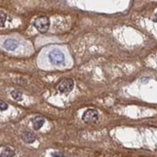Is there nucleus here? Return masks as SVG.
Segmentation results:
<instances>
[{
  "mask_svg": "<svg viewBox=\"0 0 157 157\" xmlns=\"http://www.w3.org/2000/svg\"><path fill=\"white\" fill-rule=\"evenodd\" d=\"M33 25H34L35 28H36L40 33L44 34L48 31V29L50 28V19L48 17H46V16L39 17L35 20Z\"/></svg>",
  "mask_w": 157,
  "mask_h": 157,
  "instance_id": "1",
  "label": "nucleus"
},
{
  "mask_svg": "<svg viewBox=\"0 0 157 157\" xmlns=\"http://www.w3.org/2000/svg\"><path fill=\"white\" fill-rule=\"evenodd\" d=\"M50 62L53 65H60L65 63V55L63 54L61 51H60L57 49L51 50L48 55Z\"/></svg>",
  "mask_w": 157,
  "mask_h": 157,
  "instance_id": "2",
  "label": "nucleus"
},
{
  "mask_svg": "<svg viewBox=\"0 0 157 157\" xmlns=\"http://www.w3.org/2000/svg\"><path fill=\"white\" fill-rule=\"evenodd\" d=\"M98 112L95 109H87L82 115V121L86 124H93L98 120Z\"/></svg>",
  "mask_w": 157,
  "mask_h": 157,
  "instance_id": "3",
  "label": "nucleus"
},
{
  "mask_svg": "<svg viewBox=\"0 0 157 157\" xmlns=\"http://www.w3.org/2000/svg\"><path fill=\"white\" fill-rule=\"evenodd\" d=\"M74 87V81L72 78H65L58 85V90L61 93H69Z\"/></svg>",
  "mask_w": 157,
  "mask_h": 157,
  "instance_id": "4",
  "label": "nucleus"
},
{
  "mask_svg": "<svg viewBox=\"0 0 157 157\" xmlns=\"http://www.w3.org/2000/svg\"><path fill=\"white\" fill-rule=\"evenodd\" d=\"M19 46V43L16 39H8L4 41L3 44V47L4 49L6 50H9V51H13L15 50Z\"/></svg>",
  "mask_w": 157,
  "mask_h": 157,
  "instance_id": "5",
  "label": "nucleus"
},
{
  "mask_svg": "<svg viewBox=\"0 0 157 157\" xmlns=\"http://www.w3.org/2000/svg\"><path fill=\"white\" fill-rule=\"evenodd\" d=\"M21 138L23 140L24 142L27 143V144H31L35 141V136L32 133L29 131H24L21 134Z\"/></svg>",
  "mask_w": 157,
  "mask_h": 157,
  "instance_id": "6",
  "label": "nucleus"
},
{
  "mask_svg": "<svg viewBox=\"0 0 157 157\" xmlns=\"http://www.w3.org/2000/svg\"><path fill=\"white\" fill-rule=\"evenodd\" d=\"M44 122H45V119L43 117L41 116L35 117L32 120V125H33V128L35 130H39L43 126Z\"/></svg>",
  "mask_w": 157,
  "mask_h": 157,
  "instance_id": "7",
  "label": "nucleus"
},
{
  "mask_svg": "<svg viewBox=\"0 0 157 157\" xmlns=\"http://www.w3.org/2000/svg\"><path fill=\"white\" fill-rule=\"evenodd\" d=\"M14 156L15 152L10 148H5L0 153V157H13Z\"/></svg>",
  "mask_w": 157,
  "mask_h": 157,
  "instance_id": "8",
  "label": "nucleus"
},
{
  "mask_svg": "<svg viewBox=\"0 0 157 157\" xmlns=\"http://www.w3.org/2000/svg\"><path fill=\"white\" fill-rule=\"evenodd\" d=\"M10 94H11V96L14 100H21L22 99V92H21V91L14 90L11 91Z\"/></svg>",
  "mask_w": 157,
  "mask_h": 157,
  "instance_id": "9",
  "label": "nucleus"
},
{
  "mask_svg": "<svg viewBox=\"0 0 157 157\" xmlns=\"http://www.w3.org/2000/svg\"><path fill=\"white\" fill-rule=\"evenodd\" d=\"M6 18H7V16H6V13L0 10V27L1 28H3L5 26Z\"/></svg>",
  "mask_w": 157,
  "mask_h": 157,
  "instance_id": "10",
  "label": "nucleus"
},
{
  "mask_svg": "<svg viewBox=\"0 0 157 157\" xmlns=\"http://www.w3.org/2000/svg\"><path fill=\"white\" fill-rule=\"evenodd\" d=\"M8 107H9L8 104L5 101L0 100V110L1 111H6V110L8 109Z\"/></svg>",
  "mask_w": 157,
  "mask_h": 157,
  "instance_id": "11",
  "label": "nucleus"
},
{
  "mask_svg": "<svg viewBox=\"0 0 157 157\" xmlns=\"http://www.w3.org/2000/svg\"><path fill=\"white\" fill-rule=\"evenodd\" d=\"M53 157H64L62 154L60 153V152H53V153L51 154Z\"/></svg>",
  "mask_w": 157,
  "mask_h": 157,
  "instance_id": "12",
  "label": "nucleus"
},
{
  "mask_svg": "<svg viewBox=\"0 0 157 157\" xmlns=\"http://www.w3.org/2000/svg\"><path fill=\"white\" fill-rule=\"evenodd\" d=\"M153 21L156 22L157 23V12H156V15H155V18L153 19Z\"/></svg>",
  "mask_w": 157,
  "mask_h": 157,
  "instance_id": "13",
  "label": "nucleus"
}]
</instances>
